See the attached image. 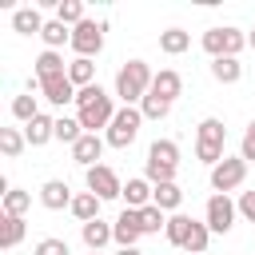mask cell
<instances>
[{
	"instance_id": "16",
	"label": "cell",
	"mask_w": 255,
	"mask_h": 255,
	"mask_svg": "<svg viewBox=\"0 0 255 255\" xmlns=\"http://www.w3.org/2000/svg\"><path fill=\"white\" fill-rule=\"evenodd\" d=\"M151 195H155V183H147V179H128L124 183V203L131 211H143L151 203Z\"/></svg>"
},
{
	"instance_id": "31",
	"label": "cell",
	"mask_w": 255,
	"mask_h": 255,
	"mask_svg": "<svg viewBox=\"0 0 255 255\" xmlns=\"http://www.w3.org/2000/svg\"><path fill=\"white\" fill-rule=\"evenodd\" d=\"M28 207H32V195H28V191H20V187H8V191H4V215H20V219H24Z\"/></svg>"
},
{
	"instance_id": "34",
	"label": "cell",
	"mask_w": 255,
	"mask_h": 255,
	"mask_svg": "<svg viewBox=\"0 0 255 255\" xmlns=\"http://www.w3.org/2000/svg\"><path fill=\"white\" fill-rule=\"evenodd\" d=\"M24 131H16V128H0V151L8 155V159H16L20 151H24Z\"/></svg>"
},
{
	"instance_id": "25",
	"label": "cell",
	"mask_w": 255,
	"mask_h": 255,
	"mask_svg": "<svg viewBox=\"0 0 255 255\" xmlns=\"http://www.w3.org/2000/svg\"><path fill=\"white\" fill-rule=\"evenodd\" d=\"M151 203H155L159 211H175V207L183 203V191H179V183H155V195H151Z\"/></svg>"
},
{
	"instance_id": "20",
	"label": "cell",
	"mask_w": 255,
	"mask_h": 255,
	"mask_svg": "<svg viewBox=\"0 0 255 255\" xmlns=\"http://www.w3.org/2000/svg\"><path fill=\"white\" fill-rule=\"evenodd\" d=\"M100 203H104V199H100V195H92V191H80V195L72 199V215L80 219V227H84V223H92V219H100Z\"/></svg>"
},
{
	"instance_id": "21",
	"label": "cell",
	"mask_w": 255,
	"mask_h": 255,
	"mask_svg": "<svg viewBox=\"0 0 255 255\" xmlns=\"http://www.w3.org/2000/svg\"><path fill=\"white\" fill-rule=\"evenodd\" d=\"M12 28H16L20 36H40V32H44V20H40L36 8H16V12H12Z\"/></svg>"
},
{
	"instance_id": "23",
	"label": "cell",
	"mask_w": 255,
	"mask_h": 255,
	"mask_svg": "<svg viewBox=\"0 0 255 255\" xmlns=\"http://www.w3.org/2000/svg\"><path fill=\"white\" fill-rule=\"evenodd\" d=\"M24 231H28V227H24V219H20V215H4V219H0V247H4V251H12V247L24 239Z\"/></svg>"
},
{
	"instance_id": "32",
	"label": "cell",
	"mask_w": 255,
	"mask_h": 255,
	"mask_svg": "<svg viewBox=\"0 0 255 255\" xmlns=\"http://www.w3.org/2000/svg\"><path fill=\"white\" fill-rule=\"evenodd\" d=\"M139 219H143V235H159V231H167V211H159L155 203H147V207L139 211Z\"/></svg>"
},
{
	"instance_id": "17",
	"label": "cell",
	"mask_w": 255,
	"mask_h": 255,
	"mask_svg": "<svg viewBox=\"0 0 255 255\" xmlns=\"http://www.w3.org/2000/svg\"><path fill=\"white\" fill-rule=\"evenodd\" d=\"M80 235H84L88 251H104V247H108V243L116 239L112 223H104V219H92V223H84V227H80Z\"/></svg>"
},
{
	"instance_id": "24",
	"label": "cell",
	"mask_w": 255,
	"mask_h": 255,
	"mask_svg": "<svg viewBox=\"0 0 255 255\" xmlns=\"http://www.w3.org/2000/svg\"><path fill=\"white\" fill-rule=\"evenodd\" d=\"M191 223H195L191 215H179V211H175V215H167V231H163V235H167V243H171V247H183V243H187V235H191Z\"/></svg>"
},
{
	"instance_id": "15",
	"label": "cell",
	"mask_w": 255,
	"mask_h": 255,
	"mask_svg": "<svg viewBox=\"0 0 255 255\" xmlns=\"http://www.w3.org/2000/svg\"><path fill=\"white\" fill-rule=\"evenodd\" d=\"M72 187L64 183V179H48L44 187H40V203L48 207V211H60V207H72Z\"/></svg>"
},
{
	"instance_id": "8",
	"label": "cell",
	"mask_w": 255,
	"mask_h": 255,
	"mask_svg": "<svg viewBox=\"0 0 255 255\" xmlns=\"http://www.w3.org/2000/svg\"><path fill=\"white\" fill-rule=\"evenodd\" d=\"M84 179H88V191H92V195H100V199H120V195H124V183H120V175H116L108 163L88 167V171H84Z\"/></svg>"
},
{
	"instance_id": "37",
	"label": "cell",
	"mask_w": 255,
	"mask_h": 255,
	"mask_svg": "<svg viewBox=\"0 0 255 255\" xmlns=\"http://www.w3.org/2000/svg\"><path fill=\"white\" fill-rule=\"evenodd\" d=\"M32 255H72V251H68V239L48 235V239H40V243H36V251H32Z\"/></svg>"
},
{
	"instance_id": "10",
	"label": "cell",
	"mask_w": 255,
	"mask_h": 255,
	"mask_svg": "<svg viewBox=\"0 0 255 255\" xmlns=\"http://www.w3.org/2000/svg\"><path fill=\"white\" fill-rule=\"evenodd\" d=\"M203 223H207L215 235H227V231H231V223H235V203H231L227 195H219V191H215V195L207 199V219H203Z\"/></svg>"
},
{
	"instance_id": "2",
	"label": "cell",
	"mask_w": 255,
	"mask_h": 255,
	"mask_svg": "<svg viewBox=\"0 0 255 255\" xmlns=\"http://www.w3.org/2000/svg\"><path fill=\"white\" fill-rule=\"evenodd\" d=\"M151 80H155V76H151V68H147L143 60H128V64L116 72V96L124 100V108H131L135 100L143 104V96L151 92Z\"/></svg>"
},
{
	"instance_id": "4",
	"label": "cell",
	"mask_w": 255,
	"mask_h": 255,
	"mask_svg": "<svg viewBox=\"0 0 255 255\" xmlns=\"http://www.w3.org/2000/svg\"><path fill=\"white\" fill-rule=\"evenodd\" d=\"M223 143H227V128H223V120H215V116H207L203 124H199V135H195V155L203 159V163H219L223 159Z\"/></svg>"
},
{
	"instance_id": "13",
	"label": "cell",
	"mask_w": 255,
	"mask_h": 255,
	"mask_svg": "<svg viewBox=\"0 0 255 255\" xmlns=\"http://www.w3.org/2000/svg\"><path fill=\"white\" fill-rule=\"evenodd\" d=\"M104 135H92V131H84L76 143H72V159L76 163H84V167H96V159H100V151H104Z\"/></svg>"
},
{
	"instance_id": "11",
	"label": "cell",
	"mask_w": 255,
	"mask_h": 255,
	"mask_svg": "<svg viewBox=\"0 0 255 255\" xmlns=\"http://www.w3.org/2000/svg\"><path fill=\"white\" fill-rule=\"evenodd\" d=\"M112 231H116V243H120V247H135V239L143 235V219H139V211L124 207L120 219L112 223Z\"/></svg>"
},
{
	"instance_id": "14",
	"label": "cell",
	"mask_w": 255,
	"mask_h": 255,
	"mask_svg": "<svg viewBox=\"0 0 255 255\" xmlns=\"http://www.w3.org/2000/svg\"><path fill=\"white\" fill-rule=\"evenodd\" d=\"M151 92H155L159 100L175 104V96L183 92V76H179L175 68H159V72H155V80H151Z\"/></svg>"
},
{
	"instance_id": "12",
	"label": "cell",
	"mask_w": 255,
	"mask_h": 255,
	"mask_svg": "<svg viewBox=\"0 0 255 255\" xmlns=\"http://www.w3.org/2000/svg\"><path fill=\"white\" fill-rule=\"evenodd\" d=\"M40 96H44L48 104L64 108V104H76V84H72L68 76H56V80H44V84H40Z\"/></svg>"
},
{
	"instance_id": "35",
	"label": "cell",
	"mask_w": 255,
	"mask_h": 255,
	"mask_svg": "<svg viewBox=\"0 0 255 255\" xmlns=\"http://www.w3.org/2000/svg\"><path fill=\"white\" fill-rule=\"evenodd\" d=\"M139 112H143V120H163V116L171 112V104H167V100H159L155 92H147V96H143V104H139Z\"/></svg>"
},
{
	"instance_id": "7",
	"label": "cell",
	"mask_w": 255,
	"mask_h": 255,
	"mask_svg": "<svg viewBox=\"0 0 255 255\" xmlns=\"http://www.w3.org/2000/svg\"><path fill=\"white\" fill-rule=\"evenodd\" d=\"M243 179H247V159H243V155H223V159L211 167V187H215L219 195L235 191Z\"/></svg>"
},
{
	"instance_id": "41",
	"label": "cell",
	"mask_w": 255,
	"mask_h": 255,
	"mask_svg": "<svg viewBox=\"0 0 255 255\" xmlns=\"http://www.w3.org/2000/svg\"><path fill=\"white\" fill-rule=\"evenodd\" d=\"M247 44H251V48H255V32H251V36H247Z\"/></svg>"
},
{
	"instance_id": "29",
	"label": "cell",
	"mask_w": 255,
	"mask_h": 255,
	"mask_svg": "<svg viewBox=\"0 0 255 255\" xmlns=\"http://www.w3.org/2000/svg\"><path fill=\"white\" fill-rule=\"evenodd\" d=\"M92 76H96V68H92V60H84V56H76V60L68 64V80L76 84V92H80V88H92Z\"/></svg>"
},
{
	"instance_id": "3",
	"label": "cell",
	"mask_w": 255,
	"mask_h": 255,
	"mask_svg": "<svg viewBox=\"0 0 255 255\" xmlns=\"http://www.w3.org/2000/svg\"><path fill=\"white\" fill-rule=\"evenodd\" d=\"M175 167H179V143L175 139H155L147 147V183H175Z\"/></svg>"
},
{
	"instance_id": "28",
	"label": "cell",
	"mask_w": 255,
	"mask_h": 255,
	"mask_svg": "<svg viewBox=\"0 0 255 255\" xmlns=\"http://www.w3.org/2000/svg\"><path fill=\"white\" fill-rule=\"evenodd\" d=\"M56 20L68 24V28H76V24H84L88 16H84V4H80V0H56Z\"/></svg>"
},
{
	"instance_id": "27",
	"label": "cell",
	"mask_w": 255,
	"mask_h": 255,
	"mask_svg": "<svg viewBox=\"0 0 255 255\" xmlns=\"http://www.w3.org/2000/svg\"><path fill=\"white\" fill-rule=\"evenodd\" d=\"M12 116H16L20 124H32V120L40 116V104H36V96H32V92H20V96H12Z\"/></svg>"
},
{
	"instance_id": "40",
	"label": "cell",
	"mask_w": 255,
	"mask_h": 255,
	"mask_svg": "<svg viewBox=\"0 0 255 255\" xmlns=\"http://www.w3.org/2000/svg\"><path fill=\"white\" fill-rule=\"evenodd\" d=\"M116 255H143V251H139V247H120Z\"/></svg>"
},
{
	"instance_id": "1",
	"label": "cell",
	"mask_w": 255,
	"mask_h": 255,
	"mask_svg": "<svg viewBox=\"0 0 255 255\" xmlns=\"http://www.w3.org/2000/svg\"><path fill=\"white\" fill-rule=\"evenodd\" d=\"M76 120H80V128L92 131V135H96V128H112V120H116L112 96H108L100 84L80 88V92H76Z\"/></svg>"
},
{
	"instance_id": "39",
	"label": "cell",
	"mask_w": 255,
	"mask_h": 255,
	"mask_svg": "<svg viewBox=\"0 0 255 255\" xmlns=\"http://www.w3.org/2000/svg\"><path fill=\"white\" fill-rule=\"evenodd\" d=\"M239 215L255 223V191H243V195H239Z\"/></svg>"
},
{
	"instance_id": "6",
	"label": "cell",
	"mask_w": 255,
	"mask_h": 255,
	"mask_svg": "<svg viewBox=\"0 0 255 255\" xmlns=\"http://www.w3.org/2000/svg\"><path fill=\"white\" fill-rule=\"evenodd\" d=\"M139 124H143V112L139 108H120L116 112V120H112V128H108V147H131L135 143V135H139Z\"/></svg>"
},
{
	"instance_id": "9",
	"label": "cell",
	"mask_w": 255,
	"mask_h": 255,
	"mask_svg": "<svg viewBox=\"0 0 255 255\" xmlns=\"http://www.w3.org/2000/svg\"><path fill=\"white\" fill-rule=\"evenodd\" d=\"M72 48H76V56L92 60V56L104 48V24H100V20H84V24H76V28H72Z\"/></svg>"
},
{
	"instance_id": "26",
	"label": "cell",
	"mask_w": 255,
	"mask_h": 255,
	"mask_svg": "<svg viewBox=\"0 0 255 255\" xmlns=\"http://www.w3.org/2000/svg\"><path fill=\"white\" fill-rule=\"evenodd\" d=\"M159 48H163L167 56H179V52L191 48V36H187L183 28H167V32H159Z\"/></svg>"
},
{
	"instance_id": "18",
	"label": "cell",
	"mask_w": 255,
	"mask_h": 255,
	"mask_svg": "<svg viewBox=\"0 0 255 255\" xmlns=\"http://www.w3.org/2000/svg\"><path fill=\"white\" fill-rule=\"evenodd\" d=\"M56 76H68L64 56H60V52H52V48H44V52L36 56V80L44 84V80H56Z\"/></svg>"
},
{
	"instance_id": "36",
	"label": "cell",
	"mask_w": 255,
	"mask_h": 255,
	"mask_svg": "<svg viewBox=\"0 0 255 255\" xmlns=\"http://www.w3.org/2000/svg\"><path fill=\"white\" fill-rule=\"evenodd\" d=\"M80 135H84L80 120H72V116H60V120H56V139H64V143H76Z\"/></svg>"
},
{
	"instance_id": "38",
	"label": "cell",
	"mask_w": 255,
	"mask_h": 255,
	"mask_svg": "<svg viewBox=\"0 0 255 255\" xmlns=\"http://www.w3.org/2000/svg\"><path fill=\"white\" fill-rule=\"evenodd\" d=\"M239 155H243V159H255V120H251L247 131H243V147H239Z\"/></svg>"
},
{
	"instance_id": "42",
	"label": "cell",
	"mask_w": 255,
	"mask_h": 255,
	"mask_svg": "<svg viewBox=\"0 0 255 255\" xmlns=\"http://www.w3.org/2000/svg\"><path fill=\"white\" fill-rule=\"evenodd\" d=\"M88 255H104V251H88Z\"/></svg>"
},
{
	"instance_id": "19",
	"label": "cell",
	"mask_w": 255,
	"mask_h": 255,
	"mask_svg": "<svg viewBox=\"0 0 255 255\" xmlns=\"http://www.w3.org/2000/svg\"><path fill=\"white\" fill-rule=\"evenodd\" d=\"M24 139H28L32 147H44L48 139H56V120H48V116L40 112L32 124H24Z\"/></svg>"
},
{
	"instance_id": "30",
	"label": "cell",
	"mask_w": 255,
	"mask_h": 255,
	"mask_svg": "<svg viewBox=\"0 0 255 255\" xmlns=\"http://www.w3.org/2000/svg\"><path fill=\"white\" fill-rule=\"evenodd\" d=\"M40 40H44V44L56 52L64 40L72 44V28H68V24H60V20H48V24H44V32H40Z\"/></svg>"
},
{
	"instance_id": "22",
	"label": "cell",
	"mask_w": 255,
	"mask_h": 255,
	"mask_svg": "<svg viewBox=\"0 0 255 255\" xmlns=\"http://www.w3.org/2000/svg\"><path fill=\"white\" fill-rule=\"evenodd\" d=\"M211 76H215L219 84H239L243 64H239L235 56H219V60H211Z\"/></svg>"
},
{
	"instance_id": "33",
	"label": "cell",
	"mask_w": 255,
	"mask_h": 255,
	"mask_svg": "<svg viewBox=\"0 0 255 255\" xmlns=\"http://www.w3.org/2000/svg\"><path fill=\"white\" fill-rule=\"evenodd\" d=\"M207 239H211V227L207 223H191V235H187V243H183V251H191V255H207Z\"/></svg>"
},
{
	"instance_id": "5",
	"label": "cell",
	"mask_w": 255,
	"mask_h": 255,
	"mask_svg": "<svg viewBox=\"0 0 255 255\" xmlns=\"http://www.w3.org/2000/svg\"><path fill=\"white\" fill-rule=\"evenodd\" d=\"M243 48H247V36H243L239 28H207V32H203V52H207L211 60H219V56H235V60H239Z\"/></svg>"
}]
</instances>
